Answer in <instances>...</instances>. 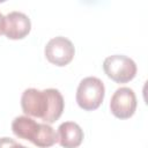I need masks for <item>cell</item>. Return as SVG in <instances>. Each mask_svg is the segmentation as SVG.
<instances>
[{"label": "cell", "instance_id": "1", "mask_svg": "<svg viewBox=\"0 0 148 148\" xmlns=\"http://www.w3.org/2000/svg\"><path fill=\"white\" fill-rule=\"evenodd\" d=\"M21 106L27 116L40 118L46 124H52L62 114L65 102L61 92L54 88L38 90L28 88L22 92Z\"/></svg>", "mask_w": 148, "mask_h": 148}, {"label": "cell", "instance_id": "2", "mask_svg": "<svg viewBox=\"0 0 148 148\" xmlns=\"http://www.w3.org/2000/svg\"><path fill=\"white\" fill-rule=\"evenodd\" d=\"M13 133L39 148H49L58 141V134L50 124L37 123L29 116H18L12 123Z\"/></svg>", "mask_w": 148, "mask_h": 148}, {"label": "cell", "instance_id": "3", "mask_svg": "<svg viewBox=\"0 0 148 148\" xmlns=\"http://www.w3.org/2000/svg\"><path fill=\"white\" fill-rule=\"evenodd\" d=\"M105 87L102 80L95 76H87L79 83L76 89V103L86 111L96 110L103 102Z\"/></svg>", "mask_w": 148, "mask_h": 148}, {"label": "cell", "instance_id": "4", "mask_svg": "<svg viewBox=\"0 0 148 148\" xmlns=\"http://www.w3.org/2000/svg\"><path fill=\"white\" fill-rule=\"evenodd\" d=\"M104 73L117 83H126L134 79L136 74V64L133 59L124 54L109 56L103 61Z\"/></svg>", "mask_w": 148, "mask_h": 148}, {"label": "cell", "instance_id": "5", "mask_svg": "<svg viewBox=\"0 0 148 148\" xmlns=\"http://www.w3.org/2000/svg\"><path fill=\"white\" fill-rule=\"evenodd\" d=\"M44 53L51 64L56 66H66L73 60L75 47L68 38L58 36L47 42Z\"/></svg>", "mask_w": 148, "mask_h": 148}, {"label": "cell", "instance_id": "6", "mask_svg": "<svg viewBox=\"0 0 148 148\" xmlns=\"http://www.w3.org/2000/svg\"><path fill=\"white\" fill-rule=\"evenodd\" d=\"M136 109V96L133 89L128 87L118 88L110 101L111 113L118 119L131 118Z\"/></svg>", "mask_w": 148, "mask_h": 148}, {"label": "cell", "instance_id": "7", "mask_svg": "<svg viewBox=\"0 0 148 148\" xmlns=\"http://www.w3.org/2000/svg\"><path fill=\"white\" fill-rule=\"evenodd\" d=\"M31 29V21L22 12H10L5 16V35L9 39H22Z\"/></svg>", "mask_w": 148, "mask_h": 148}, {"label": "cell", "instance_id": "8", "mask_svg": "<svg viewBox=\"0 0 148 148\" xmlns=\"http://www.w3.org/2000/svg\"><path fill=\"white\" fill-rule=\"evenodd\" d=\"M58 142L64 148H76L82 143L83 131L74 121H65L58 127Z\"/></svg>", "mask_w": 148, "mask_h": 148}, {"label": "cell", "instance_id": "9", "mask_svg": "<svg viewBox=\"0 0 148 148\" xmlns=\"http://www.w3.org/2000/svg\"><path fill=\"white\" fill-rule=\"evenodd\" d=\"M0 148H27V147L16 142L10 138L3 136V138H0Z\"/></svg>", "mask_w": 148, "mask_h": 148}, {"label": "cell", "instance_id": "10", "mask_svg": "<svg viewBox=\"0 0 148 148\" xmlns=\"http://www.w3.org/2000/svg\"><path fill=\"white\" fill-rule=\"evenodd\" d=\"M5 32V16L0 13V35Z\"/></svg>", "mask_w": 148, "mask_h": 148}]
</instances>
